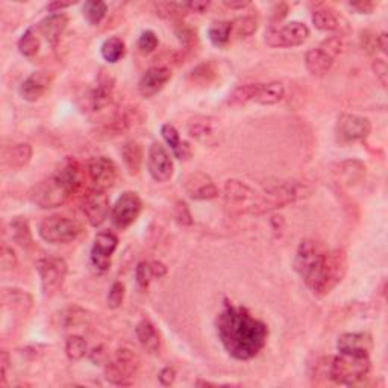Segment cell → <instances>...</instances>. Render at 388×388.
<instances>
[{
  "label": "cell",
  "mask_w": 388,
  "mask_h": 388,
  "mask_svg": "<svg viewBox=\"0 0 388 388\" xmlns=\"http://www.w3.org/2000/svg\"><path fill=\"white\" fill-rule=\"evenodd\" d=\"M225 199L229 203H247L255 197V190L238 179H227L223 187Z\"/></svg>",
  "instance_id": "4316f807"
},
{
  "label": "cell",
  "mask_w": 388,
  "mask_h": 388,
  "mask_svg": "<svg viewBox=\"0 0 388 388\" xmlns=\"http://www.w3.org/2000/svg\"><path fill=\"white\" fill-rule=\"evenodd\" d=\"M185 5V10L188 11H192V12H205L210 8V2H199V0H196V2H187L184 3Z\"/></svg>",
  "instance_id": "680465c9"
},
{
  "label": "cell",
  "mask_w": 388,
  "mask_h": 388,
  "mask_svg": "<svg viewBox=\"0 0 388 388\" xmlns=\"http://www.w3.org/2000/svg\"><path fill=\"white\" fill-rule=\"evenodd\" d=\"M347 273V256L341 249L325 250L318 256L305 275L302 276L303 283L309 288L311 293L322 298L329 294L336 288Z\"/></svg>",
  "instance_id": "3957f363"
},
{
  "label": "cell",
  "mask_w": 388,
  "mask_h": 388,
  "mask_svg": "<svg viewBox=\"0 0 388 388\" xmlns=\"http://www.w3.org/2000/svg\"><path fill=\"white\" fill-rule=\"evenodd\" d=\"M17 255H15L14 249L8 245H2V250H0V265H2V270H14L17 267Z\"/></svg>",
  "instance_id": "c3c4849f"
},
{
  "label": "cell",
  "mask_w": 388,
  "mask_h": 388,
  "mask_svg": "<svg viewBox=\"0 0 388 388\" xmlns=\"http://www.w3.org/2000/svg\"><path fill=\"white\" fill-rule=\"evenodd\" d=\"M174 218H176V222L182 226H190L193 223L192 212H190L185 202L178 201L176 205H174Z\"/></svg>",
  "instance_id": "681fc988"
},
{
  "label": "cell",
  "mask_w": 388,
  "mask_h": 388,
  "mask_svg": "<svg viewBox=\"0 0 388 388\" xmlns=\"http://www.w3.org/2000/svg\"><path fill=\"white\" fill-rule=\"evenodd\" d=\"M88 320V313L78 305H68L55 314V322L63 329L76 328Z\"/></svg>",
  "instance_id": "f1b7e54d"
},
{
  "label": "cell",
  "mask_w": 388,
  "mask_h": 388,
  "mask_svg": "<svg viewBox=\"0 0 388 388\" xmlns=\"http://www.w3.org/2000/svg\"><path fill=\"white\" fill-rule=\"evenodd\" d=\"M83 232L82 225L64 216L45 217L38 226V235L49 245H68L78 240Z\"/></svg>",
  "instance_id": "8992f818"
},
{
  "label": "cell",
  "mask_w": 388,
  "mask_h": 388,
  "mask_svg": "<svg viewBox=\"0 0 388 388\" xmlns=\"http://www.w3.org/2000/svg\"><path fill=\"white\" fill-rule=\"evenodd\" d=\"M37 272L41 280V290L44 296H53L63 287L68 273V265L58 256L41 258L37 263Z\"/></svg>",
  "instance_id": "9c48e42d"
},
{
  "label": "cell",
  "mask_w": 388,
  "mask_h": 388,
  "mask_svg": "<svg viewBox=\"0 0 388 388\" xmlns=\"http://www.w3.org/2000/svg\"><path fill=\"white\" fill-rule=\"evenodd\" d=\"M147 170L154 181L164 184L169 182L174 174L173 158L161 143L154 141L147 152Z\"/></svg>",
  "instance_id": "7c38bea8"
},
{
  "label": "cell",
  "mask_w": 388,
  "mask_h": 388,
  "mask_svg": "<svg viewBox=\"0 0 388 388\" xmlns=\"http://www.w3.org/2000/svg\"><path fill=\"white\" fill-rule=\"evenodd\" d=\"M258 29V19L255 15H243L232 21V37L243 40L254 35Z\"/></svg>",
  "instance_id": "f35d334b"
},
{
  "label": "cell",
  "mask_w": 388,
  "mask_h": 388,
  "mask_svg": "<svg viewBox=\"0 0 388 388\" xmlns=\"http://www.w3.org/2000/svg\"><path fill=\"white\" fill-rule=\"evenodd\" d=\"M161 135L164 141L167 143V146L170 147L172 154L178 159H185L190 156V154H192V152H190V146L185 141L181 140L178 129L172 123H164L161 126Z\"/></svg>",
  "instance_id": "4dcf8cb0"
},
{
  "label": "cell",
  "mask_w": 388,
  "mask_h": 388,
  "mask_svg": "<svg viewBox=\"0 0 388 388\" xmlns=\"http://www.w3.org/2000/svg\"><path fill=\"white\" fill-rule=\"evenodd\" d=\"M68 26V17L64 12H55L50 14L48 17H44L37 25L38 34L43 35L49 44L57 45L61 40V37L64 35L65 29Z\"/></svg>",
  "instance_id": "7402d4cb"
},
{
  "label": "cell",
  "mask_w": 388,
  "mask_h": 388,
  "mask_svg": "<svg viewBox=\"0 0 388 388\" xmlns=\"http://www.w3.org/2000/svg\"><path fill=\"white\" fill-rule=\"evenodd\" d=\"M135 279H136V284H139L141 290H147V287L150 285L152 279H154L149 261H141V263L136 264Z\"/></svg>",
  "instance_id": "7dc6e473"
},
{
  "label": "cell",
  "mask_w": 388,
  "mask_h": 388,
  "mask_svg": "<svg viewBox=\"0 0 388 388\" xmlns=\"http://www.w3.org/2000/svg\"><path fill=\"white\" fill-rule=\"evenodd\" d=\"M256 88H258V83H245V85L237 87L229 94L227 103H229L231 106H243V105L254 102Z\"/></svg>",
  "instance_id": "ab89813d"
},
{
  "label": "cell",
  "mask_w": 388,
  "mask_h": 388,
  "mask_svg": "<svg viewBox=\"0 0 388 388\" xmlns=\"http://www.w3.org/2000/svg\"><path fill=\"white\" fill-rule=\"evenodd\" d=\"M349 6L352 8L354 11L358 14H371L376 8L375 2H369V0H364V2H352L349 3Z\"/></svg>",
  "instance_id": "11a10c76"
},
{
  "label": "cell",
  "mask_w": 388,
  "mask_h": 388,
  "mask_svg": "<svg viewBox=\"0 0 388 388\" xmlns=\"http://www.w3.org/2000/svg\"><path fill=\"white\" fill-rule=\"evenodd\" d=\"M337 139L341 143H355L366 140L371 132V123L367 117L356 114H341L337 121Z\"/></svg>",
  "instance_id": "4fadbf2b"
},
{
  "label": "cell",
  "mask_w": 388,
  "mask_h": 388,
  "mask_svg": "<svg viewBox=\"0 0 388 388\" xmlns=\"http://www.w3.org/2000/svg\"><path fill=\"white\" fill-rule=\"evenodd\" d=\"M0 367H2V385H5L8 367H10V355L6 351H2V355H0Z\"/></svg>",
  "instance_id": "91938a15"
},
{
  "label": "cell",
  "mask_w": 388,
  "mask_h": 388,
  "mask_svg": "<svg viewBox=\"0 0 388 388\" xmlns=\"http://www.w3.org/2000/svg\"><path fill=\"white\" fill-rule=\"evenodd\" d=\"M110 197L105 190L91 188L87 194H83L82 211L91 226H101L105 220L111 216Z\"/></svg>",
  "instance_id": "8fae6325"
},
{
  "label": "cell",
  "mask_w": 388,
  "mask_h": 388,
  "mask_svg": "<svg viewBox=\"0 0 388 388\" xmlns=\"http://www.w3.org/2000/svg\"><path fill=\"white\" fill-rule=\"evenodd\" d=\"M187 194L194 201H210L216 199L218 196V190L214 182L203 172H194L188 174L184 182Z\"/></svg>",
  "instance_id": "e0dca14e"
},
{
  "label": "cell",
  "mask_w": 388,
  "mask_h": 388,
  "mask_svg": "<svg viewBox=\"0 0 388 388\" xmlns=\"http://www.w3.org/2000/svg\"><path fill=\"white\" fill-rule=\"evenodd\" d=\"M159 44L158 35L154 32V30H144L141 32V35L139 37V43H136V48L143 53V55H149V53L155 52Z\"/></svg>",
  "instance_id": "bcb514c9"
},
{
  "label": "cell",
  "mask_w": 388,
  "mask_h": 388,
  "mask_svg": "<svg viewBox=\"0 0 388 388\" xmlns=\"http://www.w3.org/2000/svg\"><path fill=\"white\" fill-rule=\"evenodd\" d=\"M135 336L139 338L143 349H146L149 354H156L161 349V337L156 331L155 325L149 318H143L135 328Z\"/></svg>",
  "instance_id": "d4e9b609"
},
{
  "label": "cell",
  "mask_w": 388,
  "mask_h": 388,
  "mask_svg": "<svg viewBox=\"0 0 388 388\" xmlns=\"http://www.w3.org/2000/svg\"><path fill=\"white\" fill-rule=\"evenodd\" d=\"M325 250L326 249L322 246V243H318L316 240L300 241L294 256V270L298 272V275L300 278L313 267L314 263L318 260V256H320Z\"/></svg>",
  "instance_id": "44dd1931"
},
{
  "label": "cell",
  "mask_w": 388,
  "mask_h": 388,
  "mask_svg": "<svg viewBox=\"0 0 388 388\" xmlns=\"http://www.w3.org/2000/svg\"><path fill=\"white\" fill-rule=\"evenodd\" d=\"M143 211V201L135 192H125L111 208V222L117 229L123 231L136 222Z\"/></svg>",
  "instance_id": "30bf717a"
},
{
  "label": "cell",
  "mask_w": 388,
  "mask_h": 388,
  "mask_svg": "<svg viewBox=\"0 0 388 388\" xmlns=\"http://www.w3.org/2000/svg\"><path fill=\"white\" fill-rule=\"evenodd\" d=\"M32 159V147L28 143H17L3 149V164L12 170H20Z\"/></svg>",
  "instance_id": "cb8c5ba5"
},
{
  "label": "cell",
  "mask_w": 388,
  "mask_h": 388,
  "mask_svg": "<svg viewBox=\"0 0 388 388\" xmlns=\"http://www.w3.org/2000/svg\"><path fill=\"white\" fill-rule=\"evenodd\" d=\"M378 50H381L384 55H388V35L382 32L378 35Z\"/></svg>",
  "instance_id": "be15d7a7"
},
{
  "label": "cell",
  "mask_w": 388,
  "mask_h": 388,
  "mask_svg": "<svg viewBox=\"0 0 388 388\" xmlns=\"http://www.w3.org/2000/svg\"><path fill=\"white\" fill-rule=\"evenodd\" d=\"M11 235L12 240L23 249H29L34 246L32 232H30L29 223L25 217H14L11 220Z\"/></svg>",
  "instance_id": "d6a6232c"
},
{
  "label": "cell",
  "mask_w": 388,
  "mask_h": 388,
  "mask_svg": "<svg viewBox=\"0 0 388 388\" xmlns=\"http://www.w3.org/2000/svg\"><path fill=\"white\" fill-rule=\"evenodd\" d=\"M311 19H313V25L322 32H334V30L340 28V20L337 15L329 10H325V8L316 10Z\"/></svg>",
  "instance_id": "74e56055"
},
{
  "label": "cell",
  "mask_w": 388,
  "mask_h": 388,
  "mask_svg": "<svg viewBox=\"0 0 388 388\" xmlns=\"http://www.w3.org/2000/svg\"><path fill=\"white\" fill-rule=\"evenodd\" d=\"M106 358V354L103 352V347L102 346H99V347H94L93 351L90 352V360L93 361L94 364H101L103 363Z\"/></svg>",
  "instance_id": "94428289"
},
{
  "label": "cell",
  "mask_w": 388,
  "mask_h": 388,
  "mask_svg": "<svg viewBox=\"0 0 388 388\" xmlns=\"http://www.w3.org/2000/svg\"><path fill=\"white\" fill-rule=\"evenodd\" d=\"M218 67L214 61H207L196 65L192 72L188 73V82L196 87H208L217 79Z\"/></svg>",
  "instance_id": "f546056e"
},
{
  "label": "cell",
  "mask_w": 388,
  "mask_h": 388,
  "mask_svg": "<svg viewBox=\"0 0 388 388\" xmlns=\"http://www.w3.org/2000/svg\"><path fill=\"white\" fill-rule=\"evenodd\" d=\"M140 370L139 355L131 349L121 347L114 358L105 363V379L112 385H131Z\"/></svg>",
  "instance_id": "52a82bcc"
},
{
  "label": "cell",
  "mask_w": 388,
  "mask_h": 388,
  "mask_svg": "<svg viewBox=\"0 0 388 388\" xmlns=\"http://www.w3.org/2000/svg\"><path fill=\"white\" fill-rule=\"evenodd\" d=\"M158 381H159V384L164 385V387L173 385L174 381H176V370H174V369L170 367V366L164 367V369L158 374Z\"/></svg>",
  "instance_id": "f5cc1de1"
},
{
  "label": "cell",
  "mask_w": 388,
  "mask_h": 388,
  "mask_svg": "<svg viewBox=\"0 0 388 388\" xmlns=\"http://www.w3.org/2000/svg\"><path fill=\"white\" fill-rule=\"evenodd\" d=\"M82 181L81 165L73 159H68L52 176L38 182L30 190L29 199L37 207L44 210L63 207L72 194L79 192Z\"/></svg>",
  "instance_id": "7a4b0ae2"
},
{
  "label": "cell",
  "mask_w": 388,
  "mask_h": 388,
  "mask_svg": "<svg viewBox=\"0 0 388 388\" xmlns=\"http://www.w3.org/2000/svg\"><path fill=\"white\" fill-rule=\"evenodd\" d=\"M88 347L87 341L83 340L81 336H70L65 341V355L68 360L72 361H79L83 356L87 355Z\"/></svg>",
  "instance_id": "b9f144b4"
},
{
  "label": "cell",
  "mask_w": 388,
  "mask_h": 388,
  "mask_svg": "<svg viewBox=\"0 0 388 388\" xmlns=\"http://www.w3.org/2000/svg\"><path fill=\"white\" fill-rule=\"evenodd\" d=\"M334 65V58L328 55L322 48L311 49L305 55V67L307 70L314 76H322L331 70Z\"/></svg>",
  "instance_id": "83f0119b"
},
{
  "label": "cell",
  "mask_w": 388,
  "mask_h": 388,
  "mask_svg": "<svg viewBox=\"0 0 388 388\" xmlns=\"http://www.w3.org/2000/svg\"><path fill=\"white\" fill-rule=\"evenodd\" d=\"M374 72L376 74V78L381 82V85L385 88L387 87V78H388V65H387V61L381 59V58H376L374 61Z\"/></svg>",
  "instance_id": "816d5d0a"
},
{
  "label": "cell",
  "mask_w": 388,
  "mask_h": 388,
  "mask_svg": "<svg viewBox=\"0 0 388 388\" xmlns=\"http://www.w3.org/2000/svg\"><path fill=\"white\" fill-rule=\"evenodd\" d=\"M126 44L120 37H110L103 41L101 48L102 58L110 64H117L119 61L125 57Z\"/></svg>",
  "instance_id": "836d02e7"
},
{
  "label": "cell",
  "mask_w": 388,
  "mask_h": 388,
  "mask_svg": "<svg viewBox=\"0 0 388 388\" xmlns=\"http://www.w3.org/2000/svg\"><path fill=\"white\" fill-rule=\"evenodd\" d=\"M174 34H176L178 40L185 45V48H193L197 43V32L192 28L185 25L184 21H178L176 26H174Z\"/></svg>",
  "instance_id": "ee69618b"
},
{
  "label": "cell",
  "mask_w": 388,
  "mask_h": 388,
  "mask_svg": "<svg viewBox=\"0 0 388 388\" xmlns=\"http://www.w3.org/2000/svg\"><path fill=\"white\" fill-rule=\"evenodd\" d=\"M114 93V79L111 74H106L102 72L99 74V79L96 85L88 91L85 96V106L90 111H101L106 108L112 101Z\"/></svg>",
  "instance_id": "2e32d148"
},
{
  "label": "cell",
  "mask_w": 388,
  "mask_h": 388,
  "mask_svg": "<svg viewBox=\"0 0 388 388\" xmlns=\"http://www.w3.org/2000/svg\"><path fill=\"white\" fill-rule=\"evenodd\" d=\"M337 351L351 355H370L374 351V338L369 332H346L337 340Z\"/></svg>",
  "instance_id": "ffe728a7"
},
{
  "label": "cell",
  "mask_w": 388,
  "mask_h": 388,
  "mask_svg": "<svg viewBox=\"0 0 388 388\" xmlns=\"http://www.w3.org/2000/svg\"><path fill=\"white\" fill-rule=\"evenodd\" d=\"M87 172L94 188L105 190V192L116 185L119 179V167L108 156H96L91 159Z\"/></svg>",
  "instance_id": "9a60e30c"
},
{
  "label": "cell",
  "mask_w": 388,
  "mask_h": 388,
  "mask_svg": "<svg viewBox=\"0 0 388 388\" xmlns=\"http://www.w3.org/2000/svg\"><path fill=\"white\" fill-rule=\"evenodd\" d=\"M74 3L76 2H52L48 5V11L55 14V12H59L61 10H65V8H70Z\"/></svg>",
  "instance_id": "6125c7cd"
},
{
  "label": "cell",
  "mask_w": 388,
  "mask_h": 388,
  "mask_svg": "<svg viewBox=\"0 0 388 388\" xmlns=\"http://www.w3.org/2000/svg\"><path fill=\"white\" fill-rule=\"evenodd\" d=\"M188 132L196 140L210 141L211 136H214V126H212L211 119H196L190 123Z\"/></svg>",
  "instance_id": "60d3db41"
},
{
  "label": "cell",
  "mask_w": 388,
  "mask_h": 388,
  "mask_svg": "<svg viewBox=\"0 0 388 388\" xmlns=\"http://www.w3.org/2000/svg\"><path fill=\"white\" fill-rule=\"evenodd\" d=\"M287 14H288V5L287 3H278L275 8H273L272 25H276V23L283 20Z\"/></svg>",
  "instance_id": "9f6ffc18"
},
{
  "label": "cell",
  "mask_w": 388,
  "mask_h": 388,
  "mask_svg": "<svg viewBox=\"0 0 388 388\" xmlns=\"http://www.w3.org/2000/svg\"><path fill=\"white\" fill-rule=\"evenodd\" d=\"M364 173H366V165L360 161H347L341 164V176L345 178L347 185H352L356 181H360Z\"/></svg>",
  "instance_id": "7bdbcfd3"
},
{
  "label": "cell",
  "mask_w": 388,
  "mask_h": 388,
  "mask_svg": "<svg viewBox=\"0 0 388 388\" xmlns=\"http://www.w3.org/2000/svg\"><path fill=\"white\" fill-rule=\"evenodd\" d=\"M40 45H41V40L38 30L35 28H29L20 37V40L17 43V49L23 57L34 58L37 53L40 52Z\"/></svg>",
  "instance_id": "d590c367"
},
{
  "label": "cell",
  "mask_w": 388,
  "mask_h": 388,
  "mask_svg": "<svg viewBox=\"0 0 388 388\" xmlns=\"http://www.w3.org/2000/svg\"><path fill=\"white\" fill-rule=\"evenodd\" d=\"M106 12H108V6L102 0H88L82 8L83 17L91 26L101 25L102 20L106 17Z\"/></svg>",
  "instance_id": "8d00e7d4"
},
{
  "label": "cell",
  "mask_w": 388,
  "mask_h": 388,
  "mask_svg": "<svg viewBox=\"0 0 388 388\" xmlns=\"http://www.w3.org/2000/svg\"><path fill=\"white\" fill-rule=\"evenodd\" d=\"M150 267H152V275L156 279H161L167 275V265L161 261H150Z\"/></svg>",
  "instance_id": "6f0895ef"
},
{
  "label": "cell",
  "mask_w": 388,
  "mask_h": 388,
  "mask_svg": "<svg viewBox=\"0 0 388 388\" xmlns=\"http://www.w3.org/2000/svg\"><path fill=\"white\" fill-rule=\"evenodd\" d=\"M52 81H53L52 74L45 72H34L21 82V85L19 88V94L23 101L26 102L30 103L38 102L49 91Z\"/></svg>",
  "instance_id": "d6986e66"
},
{
  "label": "cell",
  "mask_w": 388,
  "mask_h": 388,
  "mask_svg": "<svg viewBox=\"0 0 388 388\" xmlns=\"http://www.w3.org/2000/svg\"><path fill=\"white\" fill-rule=\"evenodd\" d=\"M308 37L309 28L302 21H290L284 26L270 25L265 30V43L270 48H298Z\"/></svg>",
  "instance_id": "ba28073f"
},
{
  "label": "cell",
  "mask_w": 388,
  "mask_h": 388,
  "mask_svg": "<svg viewBox=\"0 0 388 388\" xmlns=\"http://www.w3.org/2000/svg\"><path fill=\"white\" fill-rule=\"evenodd\" d=\"M363 49H366L369 53H374L378 50V35L371 32H363L361 35Z\"/></svg>",
  "instance_id": "db71d44e"
},
{
  "label": "cell",
  "mask_w": 388,
  "mask_h": 388,
  "mask_svg": "<svg viewBox=\"0 0 388 388\" xmlns=\"http://www.w3.org/2000/svg\"><path fill=\"white\" fill-rule=\"evenodd\" d=\"M249 2H225V6L231 8V10H243V8L249 6Z\"/></svg>",
  "instance_id": "e7e4bbea"
},
{
  "label": "cell",
  "mask_w": 388,
  "mask_h": 388,
  "mask_svg": "<svg viewBox=\"0 0 388 388\" xmlns=\"http://www.w3.org/2000/svg\"><path fill=\"white\" fill-rule=\"evenodd\" d=\"M119 247V237L110 229L99 231L91 247V264L99 272H106L111 267V258Z\"/></svg>",
  "instance_id": "5bb4252c"
},
{
  "label": "cell",
  "mask_w": 388,
  "mask_h": 388,
  "mask_svg": "<svg viewBox=\"0 0 388 388\" xmlns=\"http://www.w3.org/2000/svg\"><path fill=\"white\" fill-rule=\"evenodd\" d=\"M285 97V87L283 82L273 81L267 83H258L254 102L258 105L270 106L279 103Z\"/></svg>",
  "instance_id": "484cf974"
},
{
  "label": "cell",
  "mask_w": 388,
  "mask_h": 388,
  "mask_svg": "<svg viewBox=\"0 0 388 388\" xmlns=\"http://www.w3.org/2000/svg\"><path fill=\"white\" fill-rule=\"evenodd\" d=\"M125 294H126V287L123 283H114L110 288L108 296H106V303H108V307L111 309H117L121 305H123V300H125Z\"/></svg>",
  "instance_id": "f6af8a7d"
},
{
  "label": "cell",
  "mask_w": 388,
  "mask_h": 388,
  "mask_svg": "<svg viewBox=\"0 0 388 388\" xmlns=\"http://www.w3.org/2000/svg\"><path fill=\"white\" fill-rule=\"evenodd\" d=\"M2 302L5 309H10L11 313L19 316L29 314L34 303L32 296L19 288H5L2 292Z\"/></svg>",
  "instance_id": "603a6c76"
},
{
  "label": "cell",
  "mask_w": 388,
  "mask_h": 388,
  "mask_svg": "<svg viewBox=\"0 0 388 388\" xmlns=\"http://www.w3.org/2000/svg\"><path fill=\"white\" fill-rule=\"evenodd\" d=\"M371 369L370 355L340 354L332 356L328 364V376L338 385H358L363 382Z\"/></svg>",
  "instance_id": "277c9868"
},
{
  "label": "cell",
  "mask_w": 388,
  "mask_h": 388,
  "mask_svg": "<svg viewBox=\"0 0 388 388\" xmlns=\"http://www.w3.org/2000/svg\"><path fill=\"white\" fill-rule=\"evenodd\" d=\"M121 158H123V163L129 173L139 174L144 163V150L141 144L136 141L125 143L123 147H121Z\"/></svg>",
  "instance_id": "1f68e13d"
},
{
  "label": "cell",
  "mask_w": 388,
  "mask_h": 388,
  "mask_svg": "<svg viewBox=\"0 0 388 388\" xmlns=\"http://www.w3.org/2000/svg\"><path fill=\"white\" fill-rule=\"evenodd\" d=\"M208 38L216 48H223L232 38V21L218 20L208 28Z\"/></svg>",
  "instance_id": "e575fe53"
},
{
  "label": "cell",
  "mask_w": 388,
  "mask_h": 388,
  "mask_svg": "<svg viewBox=\"0 0 388 388\" xmlns=\"http://www.w3.org/2000/svg\"><path fill=\"white\" fill-rule=\"evenodd\" d=\"M320 48L336 59L341 53V50H343V40H341V37H331L326 41H323Z\"/></svg>",
  "instance_id": "f907efd6"
},
{
  "label": "cell",
  "mask_w": 388,
  "mask_h": 388,
  "mask_svg": "<svg viewBox=\"0 0 388 388\" xmlns=\"http://www.w3.org/2000/svg\"><path fill=\"white\" fill-rule=\"evenodd\" d=\"M302 193H305V187L302 188V185L296 182H285V184L265 190L260 196L255 194L245 211L250 214H264L272 210L284 208L285 205L293 203L302 197Z\"/></svg>",
  "instance_id": "5b68a950"
},
{
  "label": "cell",
  "mask_w": 388,
  "mask_h": 388,
  "mask_svg": "<svg viewBox=\"0 0 388 388\" xmlns=\"http://www.w3.org/2000/svg\"><path fill=\"white\" fill-rule=\"evenodd\" d=\"M216 331L225 351L237 361H250L261 354L269 338V328L241 305L225 299L216 318Z\"/></svg>",
  "instance_id": "6da1fadb"
},
{
  "label": "cell",
  "mask_w": 388,
  "mask_h": 388,
  "mask_svg": "<svg viewBox=\"0 0 388 388\" xmlns=\"http://www.w3.org/2000/svg\"><path fill=\"white\" fill-rule=\"evenodd\" d=\"M172 79V70L169 67H150L141 76L139 82V91L143 97L150 99L156 96Z\"/></svg>",
  "instance_id": "ac0fdd59"
}]
</instances>
